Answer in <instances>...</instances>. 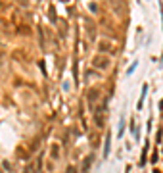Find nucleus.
<instances>
[{
	"label": "nucleus",
	"instance_id": "obj_4",
	"mask_svg": "<svg viewBox=\"0 0 163 173\" xmlns=\"http://www.w3.org/2000/svg\"><path fill=\"white\" fill-rule=\"evenodd\" d=\"M134 69H136V63H133V66H130V67H129V71H127V73H129V75H130V73H133V71H134Z\"/></svg>",
	"mask_w": 163,
	"mask_h": 173
},
{
	"label": "nucleus",
	"instance_id": "obj_1",
	"mask_svg": "<svg viewBox=\"0 0 163 173\" xmlns=\"http://www.w3.org/2000/svg\"><path fill=\"white\" fill-rule=\"evenodd\" d=\"M110 146H111V135H106V144H104V156H110Z\"/></svg>",
	"mask_w": 163,
	"mask_h": 173
},
{
	"label": "nucleus",
	"instance_id": "obj_2",
	"mask_svg": "<svg viewBox=\"0 0 163 173\" xmlns=\"http://www.w3.org/2000/svg\"><path fill=\"white\" fill-rule=\"evenodd\" d=\"M146 90H148V86L144 85V86H142V94H140V102H138V108H142V104H144V98H146Z\"/></svg>",
	"mask_w": 163,
	"mask_h": 173
},
{
	"label": "nucleus",
	"instance_id": "obj_3",
	"mask_svg": "<svg viewBox=\"0 0 163 173\" xmlns=\"http://www.w3.org/2000/svg\"><path fill=\"white\" fill-rule=\"evenodd\" d=\"M123 131H125V121L121 119V123H119V139L123 136Z\"/></svg>",
	"mask_w": 163,
	"mask_h": 173
}]
</instances>
